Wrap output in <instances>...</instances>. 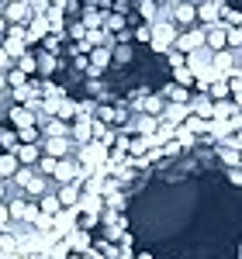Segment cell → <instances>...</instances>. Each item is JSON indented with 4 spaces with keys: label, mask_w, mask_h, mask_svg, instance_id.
Returning a JSON list of instances; mask_svg holds the SVG:
<instances>
[{
    "label": "cell",
    "mask_w": 242,
    "mask_h": 259,
    "mask_svg": "<svg viewBox=\"0 0 242 259\" xmlns=\"http://www.w3.org/2000/svg\"><path fill=\"white\" fill-rule=\"evenodd\" d=\"M177 38H180V28H177V21L170 18V14H163L159 21H152V49L166 56L170 49H177Z\"/></svg>",
    "instance_id": "obj_1"
},
{
    "label": "cell",
    "mask_w": 242,
    "mask_h": 259,
    "mask_svg": "<svg viewBox=\"0 0 242 259\" xmlns=\"http://www.w3.org/2000/svg\"><path fill=\"white\" fill-rule=\"evenodd\" d=\"M204 45H208L211 52L228 49V24H225V21H218V24H204Z\"/></svg>",
    "instance_id": "obj_2"
},
{
    "label": "cell",
    "mask_w": 242,
    "mask_h": 259,
    "mask_svg": "<svg viewBox=\"0 0 242 259\" xmlns=\"http://www.w3.org/2000/svg\"><path fill=\"white\" fill-rule=\"evenodd\" d=\"M187 107H190V114H194V118H208V121H215V100L208 97L204 90H197V94H190V100H187Z\"/></svg>",
    "instance_id": "obj_3"
},
{
    "label": "cell",
    "mask_w": 242,
    "mask_h": 259,
    "mask_svg": "<svg viewBox=\"0 0 242 259\" xmlns=\"http://www.w3.org/2000/svg\"><path fill=\"white\" fill-rule=\"evenodd\" d=\"M201 45H204V24L183 28L180 38H177V49H180V52H194V49H201Z\"/></svg>",
    "instance_id": "obj_4"
},
{
    "label": "cell",
    "mask_w": 242,
    "mask_h": 259,
    "mask_svg": "<svg viewBox=\"0 0 242 259\" xmlns=\"http://www.w3.org/2000/svg\"><path fill=\"white\" fill-rule=\"evenodd\" d=\"M159 94H163L166 100H173V104H187L194 90H190V87H183V83H177V80H173V83H166V87H163Z\"/></svg>",
    "instance_id": "obj_5"
},
{
    "label": "cell",
    "mask_w": 242,
    "mask_h": 259,
    "mask_svg": "<svg viewBox=\"0 0 242 259\" xmlns=\"http://www.w3.org/2000/svg\"><path fill=\"white\" fill-rule=\"evenodd\" d=\"M7 28H11V21H7V14H4V11H0V38H4V35H7Z\"/></svg>",
    "instance_id": "obj_6"
}]
</instances>
